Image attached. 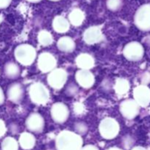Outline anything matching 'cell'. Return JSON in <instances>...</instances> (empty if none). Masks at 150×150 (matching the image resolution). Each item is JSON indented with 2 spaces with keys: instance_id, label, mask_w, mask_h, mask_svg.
Returning <instances> with one entry per match:
<instances>
[{
  "instance_id": "9c48e42d",
  "label": "cell",
  "mask_w": 150,
  "mask_h": 150,
  "mask_svg": "<svg viewBox=\"0 0 150 150\" xmlns=\"http://www.w3.org/2000/svg\"><path fill=\"white\" fill-rule=\"evenodd\" d=\"M120 112L125 118L127 120H133L140 111V106L133 99H127L122 101L120 106Z\"/></svg>"
},
{
  "instance_id": "5b68a950",
  "label": "cell",
  "mask_w": 150,
  "mask_h": 150,
  "mask_svg": "<svg viewBox=\"0 0 150 150\" xmlns=\"http://www.w3.org/2000/svg\"><path fill=\"white\" fill-rule=\"evenodd\" d=\"M134 21L136 26L141 30H150V4H144L137 10Z\"/></svg>"
},
{
  "instance_id": "7c38bea8",
  "label": "cell",
  "mask_w": 150,
  "mask_h": 150,
  "mask_svg": "<svg viewBox=\"0 0 150 150\" xmlns=\"http://www.w3.org/2000/svg\"><path fill=\"white\" fill-rule=\"evenodd\" d=\"M26 127L30 131L40 133L42 132L45 126V122L42 116L38 113H32L26 120Z\"/></svg>"
},
{
  "instance_id": "d590c367",
  "label": "cell",
  "mask_w": 150,
  "mask_h": 150,
  "mask_svg": "<svg viewBox=\"0 0 150 150\" xmlns=\"http://www.w3.org/2000/svg\"><path fill=\"white\" fill-rule=\"evenodd\" d=\"M51 1H59V0H51Z\"/></svg>"
},
{
  "instance_id": "d6a6232c",
  "label": "cell",
  "mask_w": 150,
  "mask_h": 150,
  "mask_svg": "<svg viewBox=\"0 0 150 150\" xmlns=\"http://www.w3.org/2000/svg\"><path fill=\"white\" fill-rule=\"evenodd\" d=\"M132 150H147L146 149H145L144 147H142V146H136L133 149H132Z\"/></svg>"
},
{
  "instance_id": "83f0119b",
  "label": "cell",
  "mask_w": 150,
  "mask_h": 150,
  "mask_svg": "<svg viewBox=\"0 0 150 150\" xmlns=\"http://www.w3.org/2000/svg\"><path fill=\"white\" fill-rule=\"evenodd\" d=\"M12 0H0V9H4L8 7Z\"/></svg>"
},
{
  "instance_id": "836d02e7",
  "label": "cell",
  "mask_w": 150,
  "mask_h": 150,
  "mask_svg": "<svg viewBox=\"0 0 150 150\" xmlns=\"http://www.w3.org/2000/svg\"><path fill=\"white\" fill-rule=\"evenodd\" d=\"M108 150H122V149H120V148L118 147H111L110 148V149H108Z\"/></svg>"
},
{
  "instance_id": "4316f807",
  "label": "cell",
  "mask_w": 150,
  "mask_h": 150,
  "mask_svg": "<svg viewBox=\"0 0 150 150\" xmlns=\"http://www.w3.org/2000/svg\"><path fill=\"white\" fill-rule=\"evenodd\" d=\"M84 111V107H83V104L81 103H76L74 104V112L76 114H80Z\"/></svg>"
},
{
  "instance_id": "277c9868",
  "label": "cell",
  "mask_w": 150,
  "mask_h": 150,
  "mask_svg": "<svg viewBox=\"0 0 150 150\" xmlns=\"http://www.w3.org/2000/svg\"><path fill=\"white\" fill-rule=\"evenodd\" d=\"M99 132L103 139L111 140L117 136L120 132L118 122L111 117H106L99 125Z\"/></svg>"
},
{
  "instance_id": "603a6c76",
  "label": "cell",
  "mask_w": 150,
  "mask_h": 150,
  "mask_svg": "<svg viewBox=\"0 0 150 150\" xmlns=\"http://www.w3.org/2000/svg\"><path fill=\"white\" fill-rule=\"evenodd\" d=\"M38 42L43 46L51 45L54 41V38L51 34L46 30H42L39 32L38 36Z\"/></svg>"
},
{
  "instance_id": "52a82bcc",
  "label": "cell",
  "mask_w": 150,
  "mask_h": 150,
  "mask_svg": "<svg viewBox=\"0 0 150 150\" xmlns=\"http://www.w3.org/2000/svg\"><path fill=\"white\" fill-rule=\"evenodd\" d=\"M144 53L143 46L138 42H131L125 45L123 54L130 61H139L142 59Z\"/></svg>"
},
{
  "instance_id": "2e32d148",
  "label": "cell",
  "mask_w": 150,
  "mask_h": 150,
  "mask_svg": "<svg viewBox=\"0 0 150 150\" xmlns=\"http://www.w3.org/2000/svg\"><path fill=\"white\" fill-rule=\"evenodd\" d=\"M23 88L20 83H13L9 87L7 91V96L10 100L14 103H18L23 97Z\"/></svg>"
},
{
  "instance_id": "e575fe53",
  "label": "cell",
  "mask_w": 150,
  "mask_h": 150,
  "mask_svg": "<svg viewBox=\"0 0 150 150\" xmlns=\"http://www.w3.org/2000/svg\"><path fill=\"white\" fill-rule=\"evenodd\" d=\"M27 1H30V2H33V3H36V2H38V1H41V0H27Z\"/></svg>"
},
{
  "instance_id": "4dcf8cb0",
  "label": "cell",
  "mask_w": 150,
  "mask_h": 150,
  "mask_svg": "<svg viewBox=\"0 0 150 150\" xmlns=\"http://www.w3.org/2000/svg\"><path fill=\"white\" fill-rule=\"evenodd\" d=\"M81 150H99L98 147L95 145H86V146L82 147V149Z\"/></svg>"
},
{
  "instance_id": "f1b7e54d",
  "label": "cell",
  "mask_w": 150,
  "mask_h": 150,
  "mask_svg": "<svg viewBox=\"0 0 150 150\" xmlns=\"http://www.w3.org/2000/svg\"><path fill=\"white\" fill-rule=\"evenodd\" d=\"M142 81L144 83H149L150 82V74L149 73H144V74L143 75V76H142Z\"/></svg>"
},
{
  "instance_id": "30bf717a",
  "label": "cell",
  "mask_w": 150,
  "mask_h": 150,
  "mask_svg": "<svg viewBox=\"0 0 150 150\" xmlns=\"http://www.w3.org/2000/svg\"><path fill=\"white\" fill-rule=\"evenodd\" d=\"M38 68L42 73H49L57 66V59L49 52H42L40 54L38 60Z\"/></svg>"
},
{
  "instance_id": "d4e9b609",
  "label": "cell",
  "mask_w": 150,
  "mask_h": 150,
  "mask_svg": "<svg viewBox=\"0 0 150 150\" xmlns=\"http://www.w3.org/2000/svg\"><path fill=\"white\" fill-rule=\"evenodd\" d=\"M106 4L110 10L117 11L121 8L122 5V0H107Z\"/></svg>"
},
{
  "instance_id": "8fae6325",
  "label": "cell",
  "mask_w": 150,
  "mask_h": 150,
  "mask_svg": "<svg viewBox=\"0 0 150 150\" xmlns=\"http://www.w3.org/2000/svg\"><path fill=\"white\" fill-rule=\"evenodd\" d=\"M134 100L139 106L146 107L150 103V89L146 85L137 86L133 90Z\"/></svg>"
},
{
  "instance_id": "1f68e13d",
  "label": "cell",
  "mask_w": 150,
  "mask_h": 150,
  "mask_svg": "<svg viewBox=\"0 0 150 150\" xmlns=\"http://www.w3.org/2000/svg\"><path fill=\"white\" fill-rule=\"evenodd\" d=\"M3 101H4V94H3L2 90L0 88V105L2 103Z\"/></svg>"
},
{
  "instance_id": "e0dca14e",
  "label": "cell",
  "mask_w": 150,
  "mask_h": 150,
  "mask_svg": "<svg viewBox=\"0 0 150 150\" xmlns=\"http://www.w3.org/2000/svg\"><path fill=\"white\" fill-rule=\"evenodd\" d=\"M52 25L54 30L59 33H65L70 29V22L63 16H56Z\"/></svg>"
},
{
  "instance_id": "9a60e30c",
  "label": "cell",
  "mask_w": 150,
  "mask_h": 150,
  "mask_svg": "<svg viewBox=\"0 0 150 150\" xmlns=\"http://www.w3.org/2000/svg\"><path fill=\"white\" fill-rule=\"evenodd\" d=\"M76 64L81 70H89L95 66V59L90 54L83 53L76 57Z\"/></svg>"
},
{
  "instance_id": "7402d4cb",
  "label": "cell",
  "mask_w": 150,
  "mask_h": 150,
  "mask_svg": "<svg viewBox=\"0 0 150 150\" xmlns=\"http://www.w3.org/2000/svg\"><path fill=\"white\" fill-rule=\"evenodd\" d=\"M4 73L6 76L10 79H16L20 75V68L16 63L9 62L5 65Z\"/></svg>"
},
{
  "instance_id": "ba28073f",
  "label": "cell",
  "mask_w": 150,
  "mask_h": 150,
  "mask_svg": "<svg viewBox=\"0 0 150 150\" xmlns=\"http://www.w3.org/2000/svg\"><path fill=\"white\" fill-rule=\"evenodd\" d=\"M70 114L67 105L62 103H56L51 108V116L55 122L62 124L67 120Z\"/></svg>"
},
{
  "instance_id": "f546056e",
  "label": "cell",
  "mask_w": 150,
  "mask_h": 150,
  "mask_svg": "<svg viewBox=\"0 0 150 150\" xmlns=\"http://www.w3.org/2000/svg\"><path fill=\"white\" fill-rule=\"evenodd\" d=\"M6 132V127L4 123L0 120V136H2Z\"/></svg>"
},
{
  "instance_id": "cb8c5ba5",
  "label": "cell",
  "mask_w": 150,
  "mask_h": 150,
  "mask_svg": "<svg viewBox=\"0 0 150 150\" xmlns=\"http://www.w3.org/2000/svg\"><path fill=\"white\" fill-rule=\"evenodd\" d=\"M2 150H18V142L13 138H7L2 143Z\"/></svg>"
},
{
  "instance_id": "ac0fdd59",
  "label": "cell",
  "mask_w": 150,
  "mask_h": 150,
  "mask_svg": "<svg viewBox=\"0 0 150 150\" xmlns=\"http://www.w3.org/2000/svg\"><path fill=\"white\" fill-rule=\"evenodd\" d=\"M57 48L62 52L70 53L74 51L76 43L71 38L67 36L62 37L57 42Z\"/></svg>"
},
{
  "instance_id": "8992f818",
  "label": "cell",
  "mask_w": 150,
  "mask_h": 150,
  "mask_svg": "<svg viewBox=\"0 0 150 150\" xmlns=\"http://www.w3.org/2000/svg\"><path fill=\"white\" fill-rule=\"evenodd\" d=\"M67 79V73L62 68H55L48 76V83L53 89H60L65 84Z\"/></svg>"
},
{
  "instance_id": "4fadbf2b",
  "label": "cell",
  "mask_w": 150,
  "mask_h": 150,
  "mask_svg": "<svg viewBox=\"0 0 150 150\" xmlns=\"http://www.w3.org/2000/svg\"><path fill=\"white\" fill-rule=\"evenodd\" d=\"M76 81L81 87L89 89L95 83V76L93 73L87 70H79L76 74Z\"/></svg>"
},
{
  "instance_id": "44dd1931",
  "label": "cell",
  "mask_w": 150,
  "mask_h": 150,
  "mask_svg": "<svg viewBox=\"0 0 150 150\" xmlns=\"http://www.w3.org/2000/svg\"><path fill=\"white\" fill-rule=\"evenodd\" d=\"M130 83L125 79H118L114 85V90L119 95H125L130 90Z\"/></svg>"
},
{
  "instance_id": "6da1fadb",
  "label": "cell",
  "mask_w": 150,
  "mask_h": 150,
  "mask_svg": "<svg viewBox=\"0 0 150 150\" xmlns=\"http://www.w3.org/2000/svg\"><path fill=\"white\" fill-rule=\"evenodd\" d=\"M83 139L80 135L69 130L60 132L56 139L57 150H81L83 147Z\"/></svg>"
},
{
  "instance_id": "484cf974",
  "label": "cell",
  "mask_w": 150,
  "mask_h": 150,
  "mask_svg": "<svg viewBox=\"0 0 150 150\" xmlns=\"http://www.w3.org/2000/svg\"><path fill=\"white\" fill-rule=\"evenodd\" d=\"M75 129L79 135L85 134L88 131V126L84 122H78L75 125Z\"/></svg>"
},
{
  "instance_id": "3957f363",
  "label": "cell",
  "mask_w": 150,
  "mask_h": 150,
  "mask_svg": "<svg viewBox=\"0 0 150 150\" xmlns=\"http://www.w3.org/2000/svg\"><path fill=\"white\" fill-rule=\"evenodd\" d=\"M29 93L32 102L37 105H45L49 100V91L40 82H36L31 85Z\"/></svg>"
},
{
  "instance_id": "7a4b0ae2",
  "label": "cell",
  "mask_w": 150,
  "mask_h": 150,
  "mask_svg": "<svg viewBox=\"0 0 150 150\" xmlns=\"http://www.w3.org/2000/svg\"><path fill=\"white\" fill-rule=\"evenodd\" d=\"M36 50L29 44H21L15 50L16 60L24 66L31 65L36 58Z\"/></svg>"
},
{
  "instance_id": "ffe728a7",
  "label": "cell",
  "mask_w": 150,
  "mask_h": 150,
  "mask_svg": "<svg viewBox=\"0 0 150 150\" xmlns=\"http://www.w3.org/2000/svg\"><path fill=\"white\" fill-rule=\"evenodd\" d=\"M84 19V13L80 9H74L69 14V22L73 26H79L81 25Z\"/></svg>"
},
{
  "instance_id": "5bb4252c",
  "label": "cell",
  "mask_w": 150,
  "mask_h": 150,
  "mask_svg": "<svg viewBox=\"0 0 150 150\" xmlns=\"http://www.w3.org/2000/svg\"><path fill=\"white\" fill-rule=\"evenodd\" d=\"M103 39L102 31L99 26H91L83 33V40L89 45L98 43Z\"/></svg>"
},
{
  "instance_id": "d6986e66",
  "label": "cell",
  "mask_w": 150,
  "mask_h": 150,
  "mask_svg": "<svg viewBox=\"0 0 150 150\" xmlns=\"http://www.w3.org/2000/svg\"><path fill=\"white\" fill-rule=\"evenodd\" d=\"M36 143L35 137L29 133H23L19 138V144L23 149L29 150L32 149Z\"/></svg>"
}]
</instances>
